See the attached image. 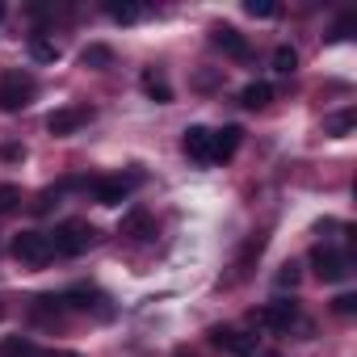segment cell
I'll list each match as a JSON object with an SVG mask.
<instances>
[{"label":"cell","instance_id":"obj_1","mask_svg":"<svg viewBox=\"0 0 357 357\" xmlns=\"http://www.w3.org/2000/svg\"><path fill=\"white\" fill-rule=\"evenodd\" d=\"M34 93H38V84H34L30 72H5L0 76V109L5 114H22L34 101Z\"/></svg>","mask_w":357,"mask_h":357},{"label":"cell","instance_id":"obj_13","mask_svg":"<svg viewBox=\"0 0 357 357\" xmlns=\"http://www.w3.org/2000/svg\"><path fill=\"white\" fill-rule=\"evenodd\" d=\"M273 101V84L269 80H252V84H244V93H240V105L244 109H265Z\"/></svg>","mask_w":357,"mask_h":357},{"label":"cell","instance_id":"obj_28","mask_svg":"<svg viewBox=\"0 0 357 357\" xmlns=\"http://www.w3.org/2000/svg\"><path fill=\"white\" fill-rule=\"evenodd\" d=\"M51 357H80V353H51Z\"/></svg>","mask_w":357,"mask_h":357},{"label":"cell","instance_id":"obj_10","mask_svg":"<svg viewBox=\"0 0 357 357\" xmlns=\"http://www.w3.org/2000/svg\"><path fill=\"white\" fill-rule=\"evenodd\" d=\"M215 47H219L223 55H231V59H248V55H252L248 38H244L236 26H219V30H215Z\"/></svg>","mask_w":357,"mask_h":357},{"label":"cell","instance_id":"obj_27","mask_svg":"<svg viewBox=\"0 0 357 357\" xmlns=\"http://www.w3.org/2000/svg\"><path fill=\"white\" fill-rule=\"evenodd\" d=\"M22 155H26L22 143H0V160H22Z\"/></svg>","mask_w":357,"mask_h":357},{"label":"cell","instance_id":"obj_4","mask_svg":"<svg viewBox=\"0 0 357 357\" xmlns=\"http://www.w3.org/2000/svg\"><path fill=\"white\" fill-rule=\"evenodd\" d=\"M311 265H315V273H319V282H344V278L353 273V252H344V248H328V244H319V248L311 252Z\"/></svg>","mask_w":357,"mask_h":357},{"label":"cell","instance_id":"obj_20","mask_svg":"<svg viewBox=\"0 0 357 357\" xmlns=\"http://www.w3.org/2000/svg\"><path fill=\"white\" fill-rule=\"evenodd\" d=\"M244 13L248 17H278V0H244Z\"/></svg>","mask_w":357,"mask_h":357},{"label":"cell","instance_id":"obj_2","mask_svg":"<svg viewBox=\"0 0 357 357\" xmlns=\"http://www.w3.org/2000/svg\"><path fill=\"white\" fill-rule=\"evenodd\" d=\"M93 240H97V231H93L89 223L68 219V223H59V227H55L51 248H55V257H80V252H89V248H93Z\"/></svg>","mask_w":357,"mask_h":357},{"label":"cell","instance_id":"obj_23","mask_svg":"<svg viewBox=\"0 0 357 357\" xmlns=\"http://www.w3.org/2000/svg\"><path fill=\"white\" fill-rule=\"evenodd\" d=\"M17 202H22V190L17 185H0V215L17 211Z\"/></svg>","mask_w":357,"mask_h":357},{"label":"cell","instance_id":"obj_12","mask_svg":"<svg viewBox=\"0 0 357 357\" xmlns=\"http://www.w3.org/2000/svg\"><path fill=\"white\" fill-rule=\"evenodd\" d=\"M181 147H185V155H190V160L211 164V130H206V126H190V130H185V139H181Z\"/></svg>","mask_w":357,"mask_h":357},{"label":"cell","instance_id":"obj_30","mask_svg":"<svg viewBox=\"0 0 357 357\" xmlns=\"http://www.w3.org/2000/svg\"><path fill=\"white\" fill-rule=\"evenodd\" d=\"M0 22H5V5H0Z\"/></svg>","mask_w":357,"mask_h":357},{"label":"cell","instance_id":"obj_6","mask_svg":"<svg viewBox=\"0 0 357 357\" xmlns=\"http://www.w3.org/2000/svg\"><path fill=\"white\" fill-rule=\"evenodd\" d=\"M135 185H139V176H101V181L93 185V198L101 206H122Z\"/></svg>","mask_w":357,"mask_h":357},{"label":"cell","instance_id":"obj_18","mask_svg":"<svg viewBox=\"0 0 357 357\" xmlns=\"http://www.w3.org/2000/svg\"><path fill=\"white\" fill-rule=\"evenodd\" d=\"M5 357H51L47 349H38L34 340H26V336H13L9 344H5Z\"/></svg>","mask_w":357,"mask_h":357},{"label":"cell","instance_id":"obj_17","mask_svg":"<svg viewBox=\"0 0 357 357\" xmlns=\"http://www.w3.org/2000/svg\"><path fill=\"white\" fill-rule=\"evenodd\" d=\"M30 55H34L38 63H55V59H59V43H51V38L34 34V38H30Z\"/></svg>","mask_w":357,"mask_h":357},{"label":"cell","instance_id":"obj_24","mask_svg":"<svg viewBox=\"0 0 357 357\" xmlns=\"http://www.w3.org/2000/svg\"><path fill=\"white\" fill-rule=\"evenodd\" d=\"M353 26H357V17H353V13H344V17H340V22L332 26V43H340V38H349V34H353Z\"/></svg>","mask_w":357,"mask_h":357},{"label":"cell","instance_id":"obj_16","mask_svg":"<svg viewBox=\"0 0 357 357\" xmlns=\"http://www.w3.org/2000/svg\"><path fill=\"white\" fill-rule=\"evenodd\" d=\"M143 93L151 97V101H172V89H168V80L164 76H155V72H143Z\"/></svg>","mask_w":357,"mask_h":357},{"label":"cell","instance_id":"obj_3","mask_svg":"<svg viewBox=\"0 0 357 357\" xmlns=\"http://www.w3.org/2000/svg\"><path fill=\"white\" fill-rule=\"evenodd\" d=\"M13 257H17L22 265H30V269H43V265H51V261H55L51 236H47V231H22V236L13 240Z\"/></svg>","mask_w":357,"mask_h":357},{"label":"cell","instance_id":"obj_19","mask_svg":"<svg viewBox=\"0 0 357 357\" xmlns=\"http://www.w3.org/2000/svg\"><path fill=\"white\" fill-rule=\"evenodd\" d=\"M294 68H298V51H294V47H278V51H273V72L290 76Z\"/></svg>","mask_w":357,"mask_h":357},{"label":"cell","instance_id":"obj_26","mask_svg":"<svg viewBox=\"0 0 357 357\" xmlns=\"http://www.w3.org/2000/svg\"><path fill=\"white\" fill-rule=\"evenodd\" d=\"M332 307H336V315H353V311H357V294H340Z\"/></svg>","mask_w":357,"mask_h":357},{"label":"cell","instance_id":"obj_22","mask_svg":"<svg viewBox=\"0 0 357 357\" xmlns=\"http://www.w3.org/2000/svg\"><path fill=\"white\" fill-rule=\"evenodd\" d=\"M353 122H357V114H353V109H344V114H336V118L328 122V135H336V139H340V135H349V130H353Z\"/></svg>","mask_w":357,"mask_h":357},{"label":"cell","instance_id":"obj_29","mask_svg":"<svg viewBox=\"0 0 357 357\" xmlns=\"http://www.w3.org/2000/svg\"><path fill=\"white\" fill-rule=\"evenodd\" d=\"M176 357H190V353H185V349H176Z\"/></svg>","mask_w":357,"mask_h":357},{"label":"cell","instance_id":"obj_14","mask_svg":"<svg viewBox=\"0 0 357 357\" xmlns=\"http://www.w3.org/2000/svg\"><path fill=\"white\" fill-rule=\"evenodd\" d=\"M122 236H135V240H147V236H155V231H151V219H147V211H130V215L122 219Z\"/></svg>","mask_w":357,"mask_h":357},{"label":"cell","instance_id":"obj_25","mask_svg":"<svg viewBox=\"0 0 357 357\" xmlns=\"http://www.w3.org/2000/svg\"><path fill=\"white\" fill-rule=\"evenodd\" d=\"M278 286H282V290H286V286H290V290L298 286V265H294V261H290V265H282V273H278Z\"/></svg>","mask_w":357,"mask_h":357},{"label":"cell","instance_id":"obj_15","mask_svg":"<svg viewBox=\"0 0 357 357\" xmlns=\"http://www.w3.org/2000/svg\"><path fill=\"white\" fill-rule=\"evenodd\" d=\"M80 63H84V68H109V63H114V51H109L105 43H93V47L80 51Z\"/></svg>","mask_w":357,"mask_h":357},{"label":"cell","instance_id":"obj_11","mask_svg":"<svg viewBox=\"0 0 357 357\" xmlns=\"http://www.w3.org/2000/svg\"><path fill=\"white\" fill-rule=\"evenodd\" d=\"M30 319L43 324V328H55V324L63 319V303H59L55 294H38V298L30 303Z\"/></svg>","mask_w":357,"mask_h":357},{"label":"cell","instance_id":"obj_21","mask_svg":"<svg viewBox=\"0 0 357 357\" xmlns=\"http://www.w3.org/2000/svg\"><path fill=\"white\" fill-rule=\"evenodd\" d=\"M105 13H109L114 22H122V26H130V22H139V17H143V9H139V5H105Z\"/></svg>","mask_w":357,"mask_h":357},{"label":"cell","instance_id":"obj_7","mask_svg":"<svg viewBox=\"0 0 357 357\" xmlns=\"http://www.w3.org/2000/svg\"><path fill=\"white\" fill-rule=\"evenodd\" d=\"M89 118H93L89 105H68V109H55V114L47 118V130H51V135H72V130H80Z\"/></svg>","mask_w":357,"mask_h":357},{"label":"cell","instance_id":"obj_5","mask_svg":"<svg viewBox=\"0 0 357 357\" xmlns=\"http://www.w3.org/2000/svg\"><path fill=\"white\" fill-rule=\"evenodd\" d=\"M252 324H261L269 332H290V324H298V303L294 298H278V303L252 311Z\"/></svg>","mask_w":357,"mask_h":357},{"label":"cell","instance_id":"obj_9","mask_svg":"<svg viewBox=\"0 0 357 357\" xmlns=\"http://www.w3.org/2000/svg\"><path fill=\"white\" fill-rule=\"evenodd\" d=\"M240 139L244 130L240 126H223V130H211V164H223L240 151Z\"/></svg>","mask_w":357,"mask_h":357},{"label":"cell","instance_id":"obj_31","mask_svg":"<svg viewBox=\"0 0 357 357\" xmlns=\"http://www.w3.org/2000/svg\"><path fill=\"white\" fill-rule=\"evenodd\" d=\"M269 357H278V353H269Z\"/></svg>","mask_w":357,"mask_h":357},{"label":"cell","instance_id":"obj_8","mask_svg":"<svg viewBox=\"0 0 357 357\" xmlns=\"http://www.w3.org/2000/svg\"><path fill=\"white\" fill-rule=\"evenodd\" d=\"M211 344L215 349H227L236 357H257V340L252 336H240L236 328H211Z\"/></svg>","mask_w":357,"mask_h":357}]
</instances>
